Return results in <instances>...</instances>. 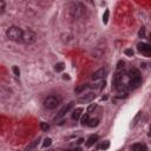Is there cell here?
<instances>
[{"instance_id": "cell-1", "label": "cell", "mask_w": 151, "mask_h": 151, "mask_svg": "<svg viewBox=\"0 0 151 151\" xmlns=\"http://www.w3.org/2000/svg\"><path fill=\"white\" fill-rule=\"evenodd\" d=\"M23 34H24V31L18 26H11L6 31L7 38L13 41H21L23 40Z\"/></svg>"}, {"instance_id": "cell-2", "label": "cell", "mask_w": 151, "mask_h": 151, "mask_svg": "<svg viewBox=\"0 0 151 151\" xmlns=\"http://www.w3.org/2000/svg\"><path fill=\"white\" fill-rule=\"evenodd\" d=\"M60 102H62V99L58 96H48L44 100V106L52 110V109H55V107L58 106L59 104H60Z\"/></svg>"}, {"instance_id": "cell-3", "label": "cell", "mask_w": 151, "mask_h": 151, "mask_svg": "<svg viewBox=\"0 0 151 151\" xmlns=\"http://www.w3.org/2000/svg\"><path fill=\"white\" fill-rule=\"evenodd\" d=\"M37 40V34H35V32H33L32 30L27 28V30H25L24 31V34H23V43L24 44H33L34 41Z\"/></svg>"}, {"instance_id": "cell-4", "label": "cell", "mask_w": 151, "mask_h": 151, "mask_svg": "<svg viewBox=\"0 0 151 151\" xmlns=\"http://www.w3.org/2000/svg\"><path fill=\"white\" fill-rule=\"evenodd\" d=\"M71 13H72V15L74 18H79L80 15H83V13H84V6L79 3L73 4L72 7H71Z\"/></svg>"}, {"instance_id": "cell-5", "label": "cell", "mask_w": 151, "mask_h": 151, "mask_svg": "<svg viewBox=\"0 0 151 151\" xmlns=\"http://www.w3.org/2000/svg\"><path fill=\"white\" fill-rule=\"evenodd\" d=\"M73 105H74V102H70L69 104H66L65 106L63 107L62 110H60V111L58 112V115L55 116V119H59V118H62V117H64V116L66 115V113H67L70 110H71V109H72Z\"/></svg>"}, {"instance_id": "cell-6", "label": "cell", "mask_w": 151, "mask_h": 151, "mask_svg": "<svg viewBox=\"0 0 151 151\" xmlns=\"http://www.w3.org/2000/svg\"><path fill=\"white\" fill-rule=\"evenodd\" d=\"M137 47H138V51L141 52V53H143V54H145V55H149L151 53V46L149 44L139 43V44L137 45Z\"/></svg>"}, {"instance_id": "cell-7", "label": "cell", "mask_w": 151, "mask_h": 151, "mask_svg": "<svg viewBox=\"0 0 151 151\" xmlns=\"http://www.w3.org/2000/svg\"><path fill=\"white\" fill-rule=\"evenodd\" d=\"M95 97H96V95L93 92H90V93H86V95H84L83 97H80L78 99V103L80 104H85V103H90V102H92L93 99H95Z\"/></svg>"}, {"instance_id": "cell-8", "label": "cell", "mask_w": 151, "mask_h": 151, "mask_svg": "<svg viewBox=\"0 0 151 151\" xmlns=\"http://www.w3.org/2000/svg\"><path fill=\"white\" fill-rule=\"evenodd\" d=\"M105 73H106L105 69H99L98 71H96V72L93 73L91 78H92L93 80H100V79H103V78H104Z\"/></svg>"}, {"instance_id": "cell-9", "label": "cell", "mask_w": 151, "mask_h": 151, "mask_svg": "<svg viewBox=\"0 0 151 151\" xmlns=\"http://www.w3.org/2000/svg\"><path fill=\"white\" fill-rule=\"evenodd\" d=\"M141 83H142V78L132 79V80H130V82H129V87H130V89H132V90L137 89V87H139Z\"/></svg>"}, {"instance_id": "cell-10", "label": "cell", "mask_w": 151, "mask_h": 151, "mask_svg": "<svg viewBox=\"0 0 151 151\" xmlns=\"http://www.w3.org/2000/svg\"><path fill=\"white\" fill-rule=\"evenodd\" d=\"M129 78H130V80H132V79H137V78H141V73H139V71H138L137 69H131L130 71H129Z\"/></svg>"}, {"instance_id": "cell-11", "label": "cell", "mask_w": 151, "mask_h": 151, "mask_svg": "<svg viewBox=\"0 0 151 151\" xmlns=\"http://www.w3.org/2000/svg\"><path fill=\"white\" fill-rule=\"evenodd\" d=\"M131 150L132 151H148V148H146V145L141 144V143H137V144L132 145Z\"/></svg>"}, {"instance_id": "cell-12", "label": "cell", "mask_w": 151, "mask_h": 151, "mask_svg": "<svg viewBox=\"0 0 151 151\" xmlns=\"http://www.w3.org/2000/svg\"><path fill=\"white\" fill-rule=\"evenodd\" d=\"M98 141V136L97 135H92V136H90L87 138V141H86V146H92L96 142Z\"/></svg>"}, {"instance_id": "cell-13", "label": "cell", "mask_w": 151, "mask_h": 151, "mask_svg": "<svg viewBox=\"0 0 151 151\" xmlns=\"http://www.w3.org/2000/svg\"><path fill=\"white\" fill-rule=\"evenodd\" d=\"M82 112H83L82 107H77V109H76V110L72 112V119L78 120L79 118H80V116H82Z\"/></svg>"}, {"instance_id": "cell-14", "label": "cell", "mask_w": 151, "mask_h": 151, "mask_svg": "<svg viewBox=\"0 0 151 151\" xmlns=\"http://www.w3.org/2000/svg\"><path fill=\"white\" fill-rule=\"evenodd\" d=\"M39 141H40V138H37V139H34V141L32 142L31 144L28 145L27 148H26V151H32L33 150V149L35 148V146H37L38 145V143H39Z\"/></svg>"}, {"instance_id": "cell-15", "label": "cell", "mask_w": 151, "mask_h": 151, "mask_svg": "<svg viewBox=\"0 0 151 151\" xmlns=\"http://www.w3.org/2000/svg\"><path fill=\"white\" fill-rule=\"evenodd\" d=\"M64 69H65V64H64V63H57V64L54 65V71L55 72H62Z\"/></svg>"}, {"instance_id": "cell-16", "label": "cell", "mask_w": 151, "mask_h": 151, "mask_svg": "<svg viewBox=\"0 0 151 151\" xmlns=\"http://www.w3.org/2000/svg\"><path fill=\"white\" fill-rule=\"evenodd\" d=\"M86 89H87V84H82V85H79L78 87L74 89V93H82L83 91H85Z\"/></svg>"}, {"instance_id": "cell-17", "label": "cell", "mask_w": 151, "mask_h": 151, "mask_svg": "<svg viewBox=\"0 0 151 151\" xmlns=\"http://www.w3.org/2000/svg\"><path fill=\"white\" fill-rule=\"evenodd\" d=\"M90 122V117H89V113H85L84 116L82 117V119H80V123L82 125H87Z\"/></svg>"}, {"instance_id": "cell-18", "label": "cell", "mask_w": 151, "mask_h": 151, "mask_svg": "<svg viewBox=\"0 0 151 151\" xmlns=\"http://www.w3.org/2000/svg\"><path fill=\"white\" fill-rule=\"evenodd\" d=\"M98 123H99V119H98V118H93V119H90L87 125H89L90 127H95V126L98 125Z\"/></svg>"}, {"instance_id": "cell-19", "label": "cell", "mask_w": 151, "mask_h": 151, "mask_svg": "<svg viewBox=\"0 0 151 151\" xmlns=\"http://www.w3.org/2000/svg\"><path fill=\"white\" fill-rule=\"evenodd\" d=\"M109 15H110V11L105 10L104 15H103V23H104V24H107V21H109Z\"/></svg>"}, {"instance_id": "cell-20", "label": "cell", "mask_w": 151, "mask_h": 151, "mask_svg": "<svg viewBox=\"0 0 151 151\" xmlns=\"http://www.w3.org/2000/svg\"><path fill=\"white\" fill-rule=\"evenodd\" d=\"M51 144H52V139H51V138H45L44 143H43V146H44V148H47V146H50Z\"/></svg>"}, {"instance_id": "cell-21", "label": "cell", "mask_w": 151, "mask_h": 151, "mask_svg": "<svg viewBox=\"0 0 151 151\" xmlns=\"http://www.w3.org/2000/svg\"><path fill=\"white\" fill-rule=\"evenodd\" d=\"M96 109H97V104H96V103H95V104H93V103L90 104L89 107H87V112L91 113V112H93V111L96 110Z\"/></svg>"}, {"instance_id": "cell-22", "label": "cell", "mask_w": 151, "mask_h": 151, "mask_svg": "<svg viewBox=\"0 0 151 151\" xmlns=\"http://www.w3.org/2000/svg\"><path fill=\"white\" fill-rule=\"evenodd\" d=\"M12 71H13V73H14V76H15V77H19V76H20V70H19V67H18V66H13Z\"/></svg>"}, {"instance_id": "cell-23", "label": "cell", "mask_w": 151, "mask_h": 151, "mask_svg": "<svg viewBox=\"0 0 151 151\" xmlns=\"http://www.w3.org/2000/svg\"><path fill=\"white\" fill-rule=\"evenodd\" d=\"M40 127L43 131H47L48 129H50V125H48L47 123H40Z\"/></svg>"}, {"instance_id": "cell-24", "label": "cell", "mask_w": 151, "mask_h": 151, "mask_svg": "<svg viewBox=\"0 0 151 151\" xmlns=\"http://www.w3.org/2000/svg\"><path fill=\"white\" fill-rule=\"evenodd\" d=\"M109 146H110V142L105 141L103 143V145H102V150H107V149H109Z\"/></svg>"}, {"instance_id": "cell-25", "label": "cell", "mask_w": 151, "mask_h": 151, "mask_svg": "<svg viewBox=\"0 0 151 151\" xmlns=\"http://www.w3.org/2000/svg\"><path fill=\"white\" fill-rule=\"evenodd\" d=\"M142 116V112H138L137 113V116L135 117V119H134V122H132V126H135L136 124H137V122H138V119H139V117Z\"/></svg>"}, {"instance_id": "cell-26", "label": "cell", "mask_w": 151, "mask_h": 151, "mask_svg": "<svg viewBox=\"0 0 151 151\" xmlns=\"http://www.w3.org/2000/svg\"><path fill=\"white\" fill-rule=\"evenodd\" d=\"M124 53H125L127 57H132V55H134V51H132L131 48H126V50L124 51Z\"/></svg>"}, {"instance_id": "cell-27", "label": "cell", "mask_w": 151, "mask_h": 151, "mask_svg": "<svg viewBox=\"0 0 151 151\" xmlns=\"http://www.w3.org/2000/svg\"><path fill=\"white\" fill-rule=\"evenodd\" d=\"M124 65H125V63H124L123 60H119V62H118V64H117V69H118V70L123 69Z\"/></svg>"}, {"instance_id": "cell-28", "label": "cell", "mask_w": 151, "mask_h": 151, "mask_svg": "<svg viewBox=\"0 0 151 151\" xmlns=\"http://www.w3.org/2000/svg\"><path fill=\"white\" fill-rule=\"evenodd\" d=\"M4 11H5V3H4V1H0V13L3 14Z\"/></svg>"}, {"instance_id": "cell-29", "label": "cell", "mask_w": 151, "mask_h": 151, "mask_svg": "<svg viewBox=\"0 0 151 151\" xmlns=\"http://www.w3.org/2000/svg\"><path fill=\"white\" fill-rule=\"evenodd\" d=\"M144 34H145V28H142L141 31H139V37H144Z\"/></svg>"}, {"instance_id": "cell-30", "label": "cell", "mask_w": 151, "mask_h": 151, "mask_svg": "<svg viewBox=\"0 0 151 151\" xmlns=\"http://www.w3.org/2000/svg\"><path fill=\"white\" fill-rule=\"evenodd\" d=\"M63 78L65 79V80H66V79L69 80V79H70V77H69V74H64V76H63Z\"/></svg>"}, {"instance_id": "cell-31", "label": "cell", "mask_w": 151, "mask_h": 151, "mask_svg": "<svg viewBox=\"0 0 151 151\" xmlns=\"http://www.w3.org/2000/svg\"><path fill=\"white\" fill-rule=\"evenodd\" d=\"M74 151H83V149H82V148H76Z\"/></svg>"}, {"instance_id": "cell-32", "label": "cell", "mask_w": 151, "mask_h": 151, "mask_svg": "<svg viewBox=\"0 0 151 151\" xmlns=\"http://www.w3.org/2000/svg\"><path fill=\"white\" fill-rule=\"evenodd\" d=\"M82 143H83V139H82V138H80V139H79V141H78V144H82Z\"/></svg>"}, {"instance_id": "cell-33", "label": "cell", "mask_w": 151, "mask_h": 151, "mask_svg": "<svg viewBox=\"0 0 151 151\" xmlns=\"http://www.w3.org/2000/svg\"><path fill=\"white\" fill-rule=\"evenodd\" d=\"M149 136H150V137H151V129H150V134H149Z\"/></svg>"}, {"instance_id": "cell-34", "label": "cell", "mask_w": 151, "mask_h": 151, "mask_svg": "<svg viewBox=\"0 0 151 151\" xmlns=\"http://www.w3.org/2000/svg\"><path fill=\"white\" fill-rule=\"evenodd\" d=\"M150 40H151V34H150Z\"/></svg>"}]
</instances>
